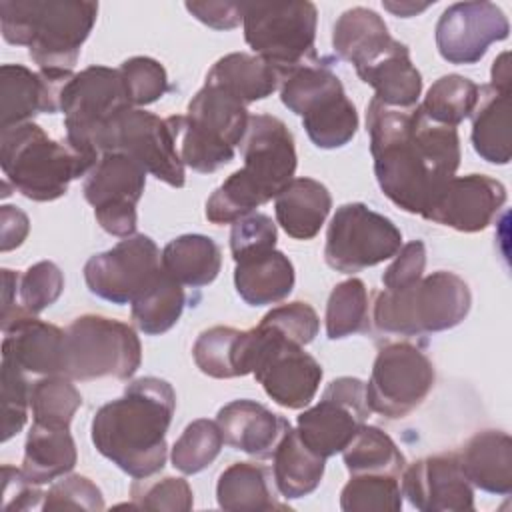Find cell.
Instances as JSON below:
<instances>
[{"mask_svg": "<svg viewBox=\"0 0 512 512\" xmlns=\"http://www.w3.org/2000/svg\"><path fill=\"white\" fill-rule=\"evenodd\" d=\"M246 332L248 370L264 392L282 408H306L322 382L320 362L264 322Z\"/></svg>", "mask_w": 512, "mask_h": 512, "instance_id": "obj_11", "label": "cell"}, {"mask_svg": "<svg viewBox=\"0 0 512 512\" xmlns=\"http://www.w3.org/2000/svg\"><path fill=\"white\" fill-rule=\"evenodd\" d=\"M104 152L128 154L168 186L182 188L186 182L170 120L142 108H128L114 118L98 142V156Z\"/></svg>", "mask_w": 512, "mask_h": 512, "instance_id": "obj_15", "label": "cell"}, {"mask_svg": "<svg viewBox=\"0 0 512 512\" xmlns=\"http://www.w3.org/2000/svg\"><path fill=\"white\" fill-rule=\"evenodd\" d=\"M468 284L454 272L438 270L400 290H380L372 322L384 334L422 336L458 326L470 312Z\"/></svg>", "mask_w": 512, "mask_h": 512, "instance_id": "obj_6", "label": "cell"}, {"mask_svg": "<svg viewBox=\"0 0 512 512\" xmlns=\"http://www.w3.org/2000/svg\"><path fill=\"white\" fill-rule=\"evenodd\" d=\"M508 34V18L494 2H456L438 18L436 48L450 64H476Z\"/></svg>", "mask_w": 512, "mask_h": 512, "instance_id": "obj_19", "label": "cell"}, {"mask_svg": "<svg viewBox=\"0 0 512 512\" xmlns=\"http://www.w3.org/2000/svg\"><path fill=\"white\" fill-rule=\"evenodd\" d=\"M162 268L178 284L200 288L216 280L222 268V252L204 234H182L164 246Z\"/></svg>", "mask_w": 512, "mask_h": 512, "instance_id": "obj_35", "label": "cell"}, {"mask_svg": "<svg viewBox=\"0 0 512 512\" xmlns=\"http://www.w3.org/2000/svg\"><path fill=\"white\" fill-rule=\"evenodd\" d=\"M370 414L366 384L352 376H340L324 388L318 404L298 416L296 432L308 450L330 458L348 446Z\"/></svg>", "mask_w": 512, "mask_h": 512, "instance_id": "obj_17", "label": "cell"}, {"mask_svg": "<svg viewBox=\"0 0 512 512\" xmlns=\"http://www.w3.org/2000/svg\"><path fill=\"white\" fill-rule=\"evenodd\" d=\"M130 508L188 512L194 504L192 488L184 478L164 476L156 480L134 478L130 486Z\"/></svg>", "mask_w": 512, "mask_h": 512, "instance_id": "obj_44", "label": "cell"}, {"mask_svg": "<svg viewBox=\"0 0 512 512\" xmlns=\"http://www.w3.org/2000/svg\"><path fill=\"white\" fill-rule=\"evenodd\" d=\"M184 304L186 294L182 284L162 272L158 280L130 304V316L140 332L158 336L168 332L180 320Z\"/></svg>", "mask_w": 512, "mask_h": 512, "instance_id": "obj_38", "label": "cell"}, {"mask_svg": "<svg viewBox=\"0 0 512 512\" xmlns=\"http://www.w3.org/2000/svg\"><path fill=\"white\" fill-rule=\"evenodd\" d=\"M400 246L402 232L390 218L350 202L336 208L328 224L324 260L336 272L354 274L394 258Z\"/></svg>", "mask_w": 512, "mask_h": 512, "instance_id": "obj_13", "label": "cell"}, {"mask_svg": "<svg viewBox=\"0 0 512 512\" xmlns=\"http://www.w3.org/2000/svg\"><path fill=\"white\" fill-rule=\"evenodd\" d=\"M360 80L374 88V98L390 108H414L422 94V74L410 60L406 44L394 40L376 60L356 70Z\"/></svg>", "mask_w": 512, "mask_h": 512, "instance_id": "obj_26", "label": "cell"}, {"mask_svg": "<svg viewBox=\"0 0 512 512\" xmlns=\"http://www.w3.org/2000/svg\"><path fill=\"white\" fill-rule=\"evenodd\" d=\"M98 4L86 0H2L0 30L8 44L26 46L40 70H72L90 36Z\"/></svg>", "mask_w": 512, "mask_h": 512, "instance_id": "obj_4", "label": "cell"}, {"mask_svg": "<svg viewBox=\"0 0 512 512\" xmlns=\"http://www.w3.org/2000/svg\"><path fill=\"white\" fill-rule=\"evenodd\" d=\"M168 120L182 164L210 174L234 160V148L246 136L250 114L236 96L204 82L188 102L186 116H168Z\"/></svg>", "mask_w": 512, "mask_h": 512, "instance_id": "obj_7", "label": "cell"}, {"mask_svg": "<svg viewBox=\"0 0 512 512\" xmlns=\"http://www.w3.org/2000/svg\"><path fill=\"white\" fill-rule=\"evenodd\" d=\"M392 42L394 38L382 16L364 6L342 12L332 30L334 52L356 70L376 60L392 46Z\"/></svg>", "mask_w": 512, "mask_h": 512, "instance_id": "obj_29", "label": "cell"}, {"mask_svg": "<svg viewBox=\"0 0 512 512\" xmlns=\"http://www.w3.org/2000/svg\"><path fill=\"white\" fill-rule=\"evenodd\" d=\"M30 232L28 216L16 206H2L0 208V250L10 252L18 248Z\"/></svg>", "mask_w": 512, "mask_h": 512, "instance_id": "obj_54", "label": "cell"}, {"mask_svg": "<svg viewBox=\"0 0 512 512\" xmlns=\"http://www.w3.org/2000/svg\"><path fill=\"white\" fill-rule=\"evenodd\" d=\"M2 382V442L16 436L28 418L30 408V382L24 370L2 360L0 364Z\"/></svg>", "mask_w": 512, "mask_h": 512, "instance_id": "obj_47", "label": "cell"}, {"mask_svg": "<svg viewBox=\"0 0 512 512\" xmlns=\"http://www.w3.org/2000/svg\"><path fill=\"white\" fill-rule=\"evenodd\" d=\"M402 496L422 512L474 510V486L464 476L456 452L426 456L406 466Z\"/></svg>", "mask_w": 512, "mask_h": 512, "instance_id": "obj_21", "label": "cell"}, {"mask_svg": "<svg viewBox=\"0 0 512 512\" xmlns=\"http://www.w3.org/2000/svg\"><path fill=\"white\" fill-rule=\"evenodd\" d=\"M434 380V364L416 344H384L366 384L368 406L388 420L406 418L432 392Z\"/></svg>", "mask_w": 512, "mask_h": 512, "instance_id": "obj_14", "label": "cell"}, {"mask_svg": "<svg viewBox=\"0 0 512 512\" xmlns=\"http://www.w3.org/2000/svg\"><path fill=\"white\" fill-rule=\"evenodd\" d=\"M294 280L296 274L290 258L276 248L240 260L234 268L236 292L250 306L282 302L292 292Z\"/></svg>", "mask_w": 512, "mask_h": 512, "instance_id": "obj_28", "label": "cell"}, {"mask_svg": "<svg viewBox=\"0 0 512 512\" xmlns=\"http://www.w3.org/2000/svg\"><path fill=\"white\" fill-rule=\"evenodd\" d=\"M506 204V188L486 174L454 176L420 214L424 220L458 232L486 230Z\"/></svg>", "mask_w": 512, "mask_h": 512, "instance_id": "obj_20", "label": "cell"}, {"mask_svg": "<svg viewBox=\"0 0 512 512\" xmlns=\"http://www.w3.org/2000/svg\"><path fill=\"white\" fill-rule=\"evenodd\" d=\"M186 10L214 30H230L242 22V4L236 2H186Z\"/></svg>", "mask_w": 512, "mask_h": 512, "instance_id": "obj_53", "label": "cell"}, {"mask_svg": "<svg viewBox=\"0 0 512 512\" xmlns=\"http://www.w3.org/2000/svg\"><path fill=\"white\" fill-rule=\"evenodd\" d=\"M332 208L328 188L314 178H292L274 198L276 220L294 240H312Z\"/></svg>", "mask_w": 512, "mask_h": 512, "instance_id": "obj_27", "label": "cell"}, {"mask_svg": "<svg viewBox=\"0 0 512 512\" xmlns=\"http://www.w3.org/2000/svg\"><path fill=\"white\" fill-rule=\"evenodd\" d=\"M134 108L128 100L120 70L88 66L74 74L60 96L66 140L98 158V142L118 114Z\"/></svg>", "mask_w": 512, "mask_h": 512, "instance_id": "obj_12", "label": "cell"}, {"mask_svg": "<svg viewBox=\"0 0 512 512\" xmlns=\"http://www.w3.org/2000/svg\"><path fill=\"white\" fill-rule=\"evenodd\" d=\"M280 100L302 118L308 138L322 150L342 148L356 136V106L346 96L340 78L320 60L282 74Z\"/></svg>", "mask_w": 512, "mask_h": 512, "instance_id": "obj_8", "label": "cell"}, {"mask_svg": "<svg viewBox=\"0 0 512 512\" xmlns=\"http://www.w3.org/2000/svg\"><path fill=\"white\" fill-rule=\"evenodd\" d=\"M472 146L490 164L510 162V90L480 86L478 104L472 112Z\"/></svg>", "mask_w": 512, "mask_h": 512, "instance_id": "obj_30", "label": "cell"}, {"mask_svg": "<svg viewBox=\"0 0 512 512\" xmlns=\"http://www.w3.org/2000/svg\"><path fill=\"white\" fill-rule=\"evenodd\" d=\"M44 498V492L38 488V484H32L26 480L20 468H14L10 464L2 466V510H34L38 508L40 500Z\"/></svg>", "mask_w": 512, "mask_h": 512, "instance_id": "obj_52", "label": "cell"}, {"mask_svg": "<svg viewBox=\"0 0 512 512\" xmlns=\"http://www.w3.org/2000/svg\"><path fill=\"white\" fill-rule=\"evenodd\" d=\"M128 100L134 108L148 106L168 92V76L164 66L148 56H134L118 68Z\"/></svg>", "mask_w": 512, "mask_h": 512, "instance_id": "obj_46", "label": "cell"}, {"mask_svg": "<svg viewBox=\"0 0 512 512\" xmlns=\"http://www.w3.org/2000/svg\"><path fill=\"white\" fill-rule=\"evenodd\" d=\"M96 160L68 140H52L34 122L0 130L4 180L34 202H52L64 196L70 182L86 176Z\"/></svg>", "mask_w": 512, "mask_h": 512, "instance_id": "obj_5", "label": "cell"}, {"mask_svg": "<svg viewBox=\"0 0 512 512\" xmlns=\"http://www.w3.org/2000/svg\"><path fill=\"white\" fill-rule=\"evenodd\" d=\"M244 40L280 76L302 64L318 62L314 48L318 8L304 2L242 4Z\"/></svg>", "mask_w": 512, "mask_h": 512, "instance_id": "obj_10", "label": "cell"}, {"mask_svg": "<svg viewBox=\"0 0 512 512\" xmlns=\"http://www.w3.org/2000/svg\"><path fill=\"white\" fill-rule=\"evenodd\" d=\"M174 410L176 392L170 382L156 376L136 378L120 398L96 410L92 444L128 476L150 478L166 464V432Z\"/></svg>", "mask_w": 512, "mask_h": 512, "instance_id": "obj_2", "label": "cell"}, {"mask_svg": "<svg viewBox=\"0 0 512 512\" xmlns=\"http://www.w3.org/2000/svg\"><path fill=\"white\" fill-rule=\"evenodd\" d=\"M344 512H400L402 486L392 474H350L340 492Z\"/></svg>", "mask_w": 512, "mask_h": 512, "instance_id": "obj_42", "label": "cell"}, {"mask_svg": "<svg viewBox=\"0 0 512 512\" xmlns=\"http://www.w3.org/2000/svg\"><path fill=\"white\" fill-rule=\"evenodd\" d=\"M368 290L360 278H348L336 284L326 304V336L342 340L370 328Z\"/></svg>", "mask_w": 512, "mask_h": 512, "instance_id": "obj_41", "label": "cell"}, {"mask_svg": "<svg viewBox=\"0 0 512 512\" xmlns=\"http://www.w3.org/2000/svg\"><path fill=\"white\" fill-rule=\"evenodd\" d=\"M2 332V360L24 372L64 376V330L24 314L4 324Z\"/></svg>", "mask_w": 512, "mask_h": 512, "instance_id": "obj_23", "label": "cell"}, {"mask_svg": "<svg viewBox=\"0 0 512 512\" xmlns=\"http://www.w3.org/2000/svg\"><path fill=\"white\" fill-rule=\"evenodd\" d=\"M350 474H392L402 476L406 458L396 442L378 426H360L348 446L342 450Z\"/></svg>", "mask_w": 512, "mask_h": 512, "instance_id": "obj_37", "label": "cell"}, {"mask_svg": "<svg viewBox=\"0 0 512 512\" xmlns=\"http://www.w3.org/2000/svg\"><path fill=\"white\" fill-rule=\"evenodd\" d=\"M382 6L386 10H390L394 16H402V18H410V16H416L418 12H424L430 2L426 4H416V2H390V0H384Z\"/></svg>", "mask_w": 512, "mask_h": 512, "instance_id": "obj_56", "label": "cell"}, {"mask_svg": "<svg viewBox=\"0 0 512 512\" xmlns=\"http://www.w3.org/2000/svg\"><path fill=\"white\" fill-rule=\"evenodd\" d=\"M142 362V346L132 326L100 316L82 314L64 330V376L72 380H128Z\"/></svg>", "mask_w": 512, "mask_h": 512, "instance_id": "obj_9", "label": "cell"}, {"mask_svg": "<svg viewBox=\"0 0 512 512\" xmlns=\"http://www.w3.org/2000/svg\"><path fill=\"white\" fill-rule=\"evenodd\" d=\"M260 322L272 326L282 336L300 346L310 344L320 330V318L316 310L308 302L300 300L272 308L270 312L264 314Z\"/></svg>", "mask_w": 512, "mask_h": 512, "instance_id": "obj_50", "label": "cell"}, {"mask_svg": "<svg viewBox=\"0 0 512 512\" xmlns=\"http://www.w3.org/2000/svg\"><path fill=\"white\" fill-rule=\"evenodd\" d=\"M278 230L270 216L252 212L232 224L230 252L234 264L276 248Z\"/></svg>", "mask_w": 512, "mask_h": 512, "instance_id": "obj_49", "label": "cell"}, {"mask_svg": "<svg viewBox=\"0 0 512 512\" xmlns=\"http://www.w3.org/2000/svg\"><path fill=\"white\" fill-rule=\"evenodd\" d=\"M76 444L68 428L32 424L24 442L22 474L32 484H46L70 474L76 466Z\"/></svg>", "mask_w": 512, "mask_h": 512, "instance_id": "obj_32", "label": "cell"}, {"mask_svg": "<svg viewBox=\"0 0 512 512\" xmlns=\"http://www.w3.org/2000/svg\"><path fill=\"white\" fill-rule=\"evenodd\" d=\"M206 84L224 88L248 106L268 98L280 86V74L256 54L232 52L214 62L206 74Z\"/></svg>", "mask_w": 512, "mask_h": 512, "instance_id": "obj_33", "label": "cell"}, {"mask_svg": "<svg viewBox=\"0 0 512 512\" xmlns=\"http://www.w3.org/2000/svg\"><path fill=\"white\" fill-rule=\"evenodd\" d=\"M146 170L124 152H104L84 176L82 192L96 222L112 236L136 234V204L144 194Z\"/></svg>", "mask_w": 512, "mask_h": 512, "instance_id": "obj_16", "label": "cell"}, {"mask_svg": "<svg viewBox=\"0 0 512 512\" xmlns=\"http://www.w3.org/2000/svg\"><path fill=\"white\" fill-rule=\"evenodd\" d=\"M510 82H512V74H510V54H508V52H502V54L494 60V64H492L490 86L510 90Z\"/></svg>", "mask_w": 512, "mask_h": 512, "instance_id": "obj_55", "label": "cell"}, {"mask_svg": "<svg viewBox=\"0 0 512 512\" xmlns=\"http://www.w3.org/2000/svg\"><path fill=\"white\" fill-rule=\"evenodd\" d=\"M216 500L228 512H256V510H290L288 504L276 500L268 470L256 462H234L216 482Z\"/></svg>", "mask_w": 512, "mask_h": 512, "instance_id": "obj_34", "label": "cell"}, {"mask_svg": "<svg viewBox=\"0 0 512 512\" xmlns=\"http://www.w3.org/2000/svg\"><path fill=\"white\" fill-rule=\"evenodd\" d=\"M222 446L224 436L218 422L198 418L190 422L174 442L170 460L172 466L182 474H198L218 458Z\"/></svg>", "mask_w": 512, "mask_h": 512, "instance_id": "obj_43", "label": "cell"}, {"mask_svg": "<svg viewBox=\"0 0 512 512\" xmlns=\"http://www.w3.org/2000/svg\"><path fill=\"white\" fill-rule=\"evenodd\" d=\"M366 130L378 186L400 210L422 214L456 176L458 130L430 122L420 106L390 108L372 98Z\"/></svg>", "mask_w": 512, "mask_h": 512, "instance_id": "obj_1", "label": "cell"}, {"mask_svg": "<svg viewBox=\"0 0 512 512\" xmlns=\"http://www.w3.org/2000/svg\"><path fill=\"white\" fill-rule=\"evenodd\" d=\"M80 406L82 394L68 376L52 374L30 384V408L34 424L70 430V422Z\"/></svg>", "mask_w": 512, "mask_h": 512, "instance_id": "obj_40", "label": "cell"}, {"mask_svg": "<svg viewBox=\"0 0 512 512\" xmlns=\"http://www.w3.org/2000/svg\"><path fill=\"white\" fill-rule=\"evenodd\" d=\"M458 454L468 482L488 494L512 492V440L502 430L476 432Z\"/></svg>", "mask_w": 512, "mask_h": 512, "instance_id": "obj_25", "label": "cell"}, {"mask_svg": "<svg viewBox=\"0 0 512 512\" xmlns=\"http://www.w3.org/2000/svg\"><path fill=\"white\" fill-rule=\"evenodd\" d=\"M162 272V254L144 234L122 238L114 248L90 256L84 264L88 290L118 306L132 304Z\"/></svg>", "mask_w": 512, "mask_h": 512, "instance_id": "obj_18", "label": "cell"}, {"mask_svg": "<svg viewBox=\"0 0 512 512\" xmlns=\"http://www.w3.org/2000/svg\"><path fill=\"white\" fill-rule=\"evenodd\" d=\"M62 290V270L50 260L36 262L18 276V306L28 314L38 316L60 298Z\"/></svg>", "mask_w": 512, "mask_h": 512, "instance_id": "obj_45", "label": "cell"}, {"mask_svg": "<svg viewBox=\"0 0 512 512\" xmlns=\"http://www.w3.org/2000/svg\"><path fill=\"white\" fill-rule=\"evenodd\" d=\"M192 358L206 376L220 380L246 376V330L232 326L204 330L192 346Z\"/></svg>", "mask_w": 512, "mask_h": 512, "instance_id": "obj_36", "label": "cell"}, {"mask_svg": "<svg viewBox=\"0 0 512 512\" xmlns=\"http://www.w3.org/2000/svg\"><path fill=\"white\" fill-rule=\"evenodd\" d=\"M244 166L232 172L206 200L212 224H234L270 202L294 178L296 146L288 126L270 114H252L242 140Z\"/></svg>", "mask_w": 512, "mask_h": 512, "instance_id": "obj_3", "label": "cell"}, {"mask_svg": "<svg viewBox=\"0 0 512 512\" xmlns=\"http://www.w3.org/2000/svg\"><path fill=\"white\" fill-rule=\"evenodd\" d=\"M42 510L44 512H54V510L100 512L104 510V498L100 488L90 478L80 474H64L44 494Z\"/></svg>", "mask_w": 512, "mask_h": 512, "instance_id": "obj_48", "label": "cell"}, {"mask_svg": "<svg viewBox=\"0 0 512 512\" xmlns=\"http://www.w3.org/2000/svg\"><path fill=\"white\" fill-rule=\"evenodd\" d=\"M326 458H320L304 446L298 432L288 426L272 452V476L276 490L286 500L312 494L324 476Z\"/></svg>", "mask_w": 512, "mask_h": 512, "instance_id": "obj_31", "label": "cell"}, {"mask_svg": "<svg viewBox=\"0 0 512 512\" xmlns=\"http://www.w3.org/2000/svg\"><path fill=\"white\" fill-rule=\"evenodd\" d=\"M72 70L32 72L22 64L0 68V130L32 122L38 114L60 112V96Z\"/></svg>", "mask_w": 512, "mask_h": 512, "instance_id": "obj_22", "label": "cell"}, {"mask_svg": "<svg viewBox=\"0 0 512 512\" xmlns=\"http://www.w3.org/2000/svg\"><path fill=\"white\" fill-rule=\"evenodd\" d=\"M426 246L422 240H412L396 252L392 264L382 274L384 290H400L412 286L424 276Z\"/></svg>", "mask_w": 512, "mask_h": 512, "instance_id": "obj_51", "label": "cell"}, {"mask_svg": "<svg viewBox=\"0 0 512 512\" xmlns=\"http://www.w3.org/2000/svg\"><path fill=\"white\" fill-rule=\"evenodd\" d=\"M478 96L480 86L476 82L460 74H446L428 88L422 104L418 106L430 122L456 128L472 116Z\"/></svg>", "mask_w": 512, "mask_h": 512, "instance_id": "obj_39", "label": "cell"}, {"mask_svg": "<svg viewBox=\"0 0 512 512\" xmlns=\"http://www.w3.org/2000/svg\"><path fill=\"white\" fill-rule=\"evenodd\" d=\"M216 422L224 444L258 460L272 452L290 422L254 400H232L218 410Z\"/></svg>", "mask_w": 512, "mask_h": 512, "instance_id": "obj_24", "label": "cell"}]
</instances>
